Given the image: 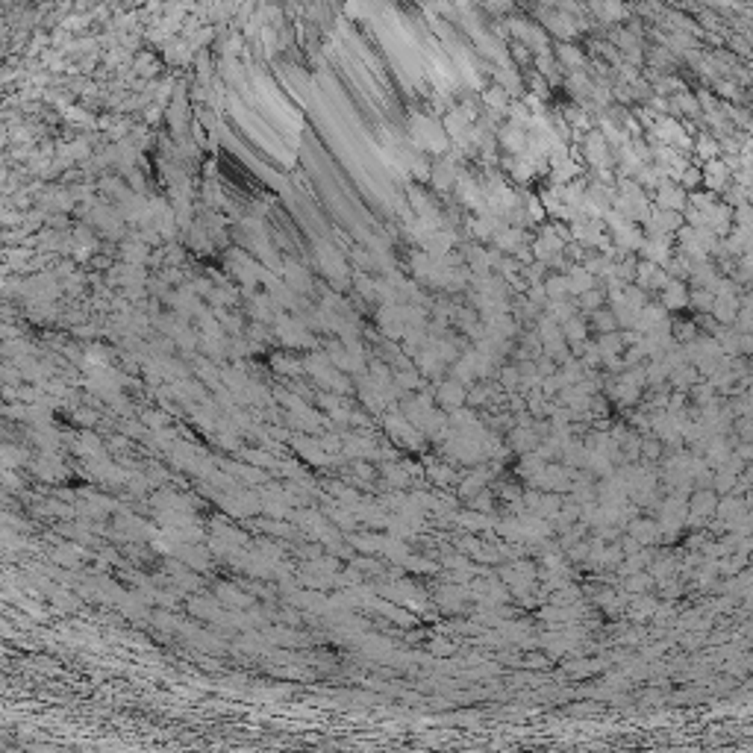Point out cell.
Here are the masks:
<instances>
[{
	"instance_id": "6da1fadb",
	"label": "cell",
	"mask_w": 753,
	"mask_h": 753,
	"mask_svg": "<svg viewBox=\"0 0 753 753\" xmlns=\"http://www.w3.org/2000/svg\"><path fill=\"white\" fill-rule=\"evenodd\" d=\"M412 135L418 139V144H424L427 150L433 153H442L447 148V133L445 127H438L433 118H424V115H415L412 121Z\"/></svg>"
},
{
	"instance_id": "7a4b0ae2",
	"label": "cell",
	"mask_w": 753,
	"mask_h": 753,
	"mask_svg": "<svg viewBox=\"0 0 753 753\" xmlns=\"http://www.w3.org/2000/svg\"><path fill=\"white\" fill-rule=\"evenodd\" d=\"M647 233L656 236V238H668L671 233H679V227H683V215L679 212H668V209H651V215H647Z\"/></svg>"
},
{
	"instance_id": "3957f363",
	"label": "cell",
	"mask_w": 753,
	"mask_h": 753,
	"mask_svg": "<svg viewBox=\"0 0 753 753\" xmlns=\"http://www.w3.org/2000/svg\"><path fill=\"white\" fill-rule=\"evenodd\" d=\"M585 159L598 171H609L612 165V144L603 139V133H589L585 135Z\"/></svg>"
},
{
	"instance_id": "277c9868",
	"label": "cell",
	"mask_w": 753,
	"mask_h": 753,
	"mask_svg": "<svg viewBox=\"0 0 753 753\" xmlns=\"http://www.w3.org/2000/svg\"><path fill=\"white\" fill-rule=\"evenodd\" d=\"M688 203V197H686V188L683 186H677V183H662L656 188V209H668V212H679L683 215V206Z\"/></svg>"
},
{
	"instance_id": "5b68a950",
	"label": "cell",
	"mask_w": 753,
	"mask_h": 753,
	"mask_svg": "<svg viewBox=\"0 0 753 753\" xmlns=\"http://www.w3.org/2000/svg\"><path fill=\"white\" fill-rule=\"evenodd\" d=\"M642 256L644 262H653V265H665L671 259V238H656V236H644V245H642Z\"/></svg>"
},
{
	"instance_id": "8992f818",
	"label": "cell",
	"mask_w": 753,
	"mask_h": 753,
	"mask_svg": "<svg viewBox=\"0 0 753 753\" xmlns=\"http://www.w3.org/2000/svg\"><path fill=\"white\" fill-rule=\"evenodd\" d=\"M659 300H662L665 309H683V306H688V300H692V291L686 289L683 280H671L659 291Z\"/></svg>"
},
{
	"instance_id": "52a82bcc",
	"label": "cell",
	"mask_w": 753,
	"mask_h": 753,
	"mask_svg": "<svg viewBox=\"0 0 753 753\" xmlns=\"http://www.w3.org/2000/svg\"><path fill=\"white\" fill-rule=\"evenodd\" d=\"M594 344H598V353H600L603 362H615L624 353L627 339H624V333H603V336Z\"/></svg>"
},
{
	"instance_id": "ba28073f",
	"label": "cell",
	"mask_w": 753,
	"mask_h": 753,
	"mask_svg": "<svg viewBox=\"0 0 753 753\" xmlns=\"http://www.w3.org/2000/svg\"><path fill=\"white\" fill-rule=\"evenodd\" d=\"M277 336L286 341V344H291V348H300V344L309 341L306 327H303L300 321H289V318H280V324H277Z\"/></svg>"
},
{
	"instance_id": "9c48e42d",
	"label": "cell",
	"mask_w": 753,
	"mask_h": 753,
	"mask_svg": "<svg viewBox=\"0 0 753 753\" xmlns=\"http://www.w3.org/2000/svg\"><path fill=\"white\" fill-rule=\"evenodd\" d=\"M565 277H568V295H577V297H583L585 291H592L594 280H598V277H592L589 271H585V265H571Z\"/></svg>"
},
{
	"instance_id": "30bf717a",
	"label": "cell",
	"mask_w": 753,
	"mask_h": 753,
	"mask_svg": "<svg viewBox=\"0 0 753 753\" xmlns=\"http://www.w3.org/2000/svg\"><path fill=\"white\" fill-rule=\"evenodd\" d=\"M500 142H504V148L509 153H518V156H527V150H530V135L521 127H512V124L500 130Z\"/></svg>"
},
{
	"instance_id": "8fae6325",
	"label": "cell",
	"mask_w": 753,
	"mask_h": 753,
	"mask_svg": "<svg viewBox=\"0 0 753 753\" xmlns=\"http://www.w3.org/2000/svg\"><path fill=\"white\" fill-rule=\"evenodd\" d=\"M727 180H730V168L724 162H718V159H709L704 165V183L709 192H721V188H727Z\"/></svg>"
},
{
	"instance_id": "7c38bea8",
	"label": "cell",
	"mask_w": 753,
	"mask_h": 753,
	"mask_svg": "<svg viewBox=\"0 0 753 753\" xmlns=\"http://www.w3.org/2000/svg\"><path fill=\"white\" fill-rule=\"evenodd\" d=\"M318 256H321V268L327 271L330 277H336V280H344V277H348V265H344V259H341L333 247H321Z\"/></svg>"
},
{
	"instance_id": "4fadbf2b",
	"label": "cell",
	"mask_w": 753,
	"mask_h": 753,
	"mask_svg": "<svg viewBox=\"0 0 753 753\" xmlns=\"http://www.w3.org/2000/svg\"><path fill=\"white\" fill-rule=\"evenodd\" d=\"M712 315H715L721 324L736 321V318H739V297H736V295H721V297H715Z\"/></svg>"
},
{
	"instance_id": "5bb4252c",
	"label": "cell",
	"mask_w": 753,
	"mask_h": 753,
	"mask_svg": "<svg viewBox=\"0 0 753 753\" xmlns=\"http://www.w3.org/2000/svg\"><path fill=\"white\" fill-rule=\"evenodd\" d=\"M557 59L565 65V71H571V74H583L585 56H583V50H577L574 45H562V47L557 50Z\"/></svg>"
},
{
	"instance_id": "9a60e30c",
	"label": "cell",
	"mask_w": 753,
	"mask_h": 753,
	"mask_svg": "<svg viewBox=\"0 0 753 753\" xmlns=\"http://www.w3.org/2000/svg\"><path fill=\"white\" fill-rule=\"evenodd\" d=\"M495 245H497L500 254H518L521 250V229L518 227H504L495 236Z\"/></svg>"
},
{
	"instance_id": "2e32d148",
	"label": "cell",
	"mask_w": 753,
	"mask_h": 753,
	"mask_svg": "<svg viewBox=\"0 0 753 753\" xmlns=\"http://www.w3.org/2000/svg\"><path fill=\"white\" fill-rule=\"evenodd\" d=\"M430 177H433V186L438 188V192H447V188L456 183V168H453V162H438V165H433Z\"/></svg>"
},
{
	"instance_id": "e0dca14e",
	"label": "cell",
	"mask_w": 753,
	"mask_h": 753,
	"mask_svg": "<svg viewBox=\"0 0 753 753\" xmlns=\"http://www.w3.org/2000/svg\"><path fill=\"white\" fill-rule=\"evenodd\" d=\"M545 27L550 30V33H557L562 38H571L574 33H577V27H574V21L565 15V12H557V15H545Z\"/></svg>"
},
{
	"instance_id": "ac0fdd59",
	"label": "cell",
	"mask_w": 753,
	"mask_h": 753,
	"mask_svg": "<svg viewBox=\"0 0 753 753\" xmlns=\"http://www.w3.org/2000/svg\"><path fill=\"white\" fill-rule=\"evenodd\" d=\"M562 336L565 341H571V344H585V336H589V327H585V321L580 315H574L568 324H562Z\"/></svg>"
},
{
	"instance_id": "d6986e66",
	"label": "cell",
	"mask_w": 753,
	"mask_h": 753,
	"mask_svg": "<svg viewBox=\"0 0 753 753\" xmlns=\"http://www.w3.org/2000/svg\"><path fill=\"white\" fill-rule=\"evenodd\" d=\"M438 401H442V403H451V406L462 403V401H465V385L459 383V380H447L442 389H438Z\"/></svg>"
},
{
	"instance_id": "ffe728a7",
	"label": "cell",
	"mask_w": 753,
	"mask_h": 753,
	"mask_svg": "<svg viewBox=\"0 0 753 753\" xmlns=\"http://www.w3.org/2000/svg\"><path fill=\"white\" fill-rule=\"evenodd\" d=\"M483 103H486L491 112H504V109H509V94L500 89V86H491V89L483 94Z\"/></svg>"
},
{
	"instance_id": "44dd1931",
	"label": "cell",
	"mask_w": 753,
	"mask_h": 753,
	"mask_svg": "<svg viewBox=\"0 0 753 753\" xmlns=\"http://www.w3.org/2000/svg\"><path fill=\"white\" fill-rule=\"evenodd\" d=\"M495 80H497V86L509 94V98H512V94H518V91H521V80H518L515 74H512V68H506V65L495 71Z\"/></svg>"
},
{
	"instance_id": "7402d4cb",
	"label": "cell",
	"mask_w": 753,
	"mask_h": 753,
	"mask_svg": "<svg viewBox=\"0 0 753 753\" xmlns=\"http://www.w3.org/2000/svg\"><path fill=\"white\" fill-rule=\"evenodd\" d=\"M545 291H548L550 300H565V295H568V277H565V274H553L545 282Z\"/></svg>"
},
{
	"instance_id": "603a6c76",
	"label": "cell",
	"mask_w": 753,
	"mask_h": 753,
	"mask_svg": "<svg viewBox=\"0 0 753 753\" xmlns=\"http://www.w3.org/2000/svg\"><path fill=\"white\" fill-rule=\"evenodd\" d=\"M124 259H127V265H142L144 259H148V245L144 242H127L124 245Z\"/></svg>"
},
{
	"instance_id": "cb8c5ba5",
	"label": "cell",
	"mask_w": 753,
	"mask_h": 753,
	"mask_svg": "<svg viewBox=\"0 0 753 753\" xmlns=\"http://www.w3.org/2000/svg\"><path fill=\"white\" fill-rule=\"evenodd\" d=\"M592 324L600 330V336H603V333H615V327H618V321H615L612 309H598V312H592Z\"/></svg>"
},
{
	"instance_id": "d4e9b609",
	"label": "cell",
	"mask_w": 753,
	"mask_h": 753,
	"mask_svg": "<svg viewBox=\"0 0 753 753\" xmlns=\"http://www.w3.org/2000/svg\"><path fill=\"white\" fill-rule=\"evenodd\" d=\"M688 303H695L697 309H704V312H712L715 306V291H709V289H695L692 291V300Z\"/></svg>"
},
{
	"instance_id": "484cf974",
	"label": "cell",
	"mask_w": 753,
	"mask_h": 753,
	"mask_svg": "<svg viewBox=\"0 0 753 753\" xmlns=\"http://www.w3.org/2000/svg\"><path fill=\"white\" fill-rule=\"evenodd\" d=\"M600 306H603V291H598V289L585 291L580 297V309H585V312H598Z\"/></svg>"
},
{
	"instance_id": "4316f807",
	"label": "cell",
	"mask_w": 753,
	"mask_h": 753,
	"mask_svg": "<svg viewBox=\"0 0 753 753\" xmlns=\"http://www.w3.org/2000/svg\"><path fill=\"white\" fill-rule=\"evenodd\" d=\"M695 374H697V371L692 368V365H686V368H683V365H679V368H674V371H671V376H674V383H677V385H692V383H695Z\"/></svg>"
},
{
	"instance_id": "83f0119b",
	"label": "cell",
	"mask_w": 753,
	"mask_h": 753,
	"mask_svg": "<svg viewBox=\"0 0 753 753\" xmlns=\"http://www.w3.org/2000/svg\"><path fill=\"white\" fill-rule=\"evenodd\" d=\"M594 12H600L606 21H618V18H624V15H627V9H624V6H618V3H612V6H594Z\"/></svg>"
},
{
	"instance_id": "f1b7e54d",
	"label": "cell",
	"mask_w": 753,
	"mask_h": 753,
	"mask_svg": "<svg viewBox=\"0 0 753 753\" xmlns=\"http://www.w3.org/2000/svg\"><path fill=\"white\" fill-rule=\"evenodd\" d=\"M697 153L700 156H715L718 153V144H715L712 135H700V139H697Z\"/></svg>"
},
{
	"instance_id": "f546056e",
	"label": "cell",
	"mask_w": 753,
	"mask_h": 753,
	"mask_svg": "<svg viewBox=\"0 0 753 753\" xmlns=\"http://www.w3.org/2000/svg\"><path fill=\"white\" fill-rule=\"evenodd\" d=\"M357 289L365 297H376V282H371L368 277H357Z\"/></svg>"
},
{
	"instance_id": "4dcf8cb0",
	"label": "cell",
	"mask_w": 753,
	"mask_h": 753,
	"mask_svg": "<svg viewBox=\"0 0 753 753\" xmlns=\"http://www.w3.org/2000/svg\"><path fill=\"white\" fill-rule=\"evenodd\" d=\"M721 94H724V98H736V86H730V82H721Z\"/></svg>"
}]
</instances>
